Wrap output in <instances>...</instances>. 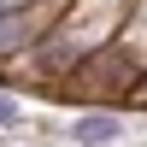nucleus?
<instances>
[{
    "label": "nucleus",
    "mask_w": 147,
    "mask_h": 147,
    "mask_svg": "<svg viewBox=\"0 0 147 147\" xmlns=\"http://www.w3.org/2000/svg\"><path fill=\"white\" fill-rule=\"evenodd\" d=\"M118 129H124V124H118L112 112H88L82 124H71V141H77V147H112Z\"/></svg>",
    "instance_id": "nucleus-1"
},
{
    "label": "nucleus",
    "mask_w": 147,
    "mask_h": 147,
    "mask_svg": "<svg viewBox=\"0 0 147 147\" xmlns=\"http://www.w3.org/2000/svg\"><path fill=\"white\" fill-rule=\"evenodd\" d=\"M24 35H30V24H24V12H0V59H6L12 47H24Z\"/></svg>",
    "instance_id": "nucleus-2"
},
{
    "label": "nucleus",
    "mask_w": 147,
    "mask_h": 147,
    "mask_svg": "<svg viewBox=\"0 0 147 147\" xmlns=\"http://www.w3.org/2000/svg\"><path fill=\"white\" fill-rule=\"evenodd\" d=\"M6 124H18V100H12V94H0V129Z\"/></svg>",
    "instance_id": "nucleus-3"
}]
</instances>
